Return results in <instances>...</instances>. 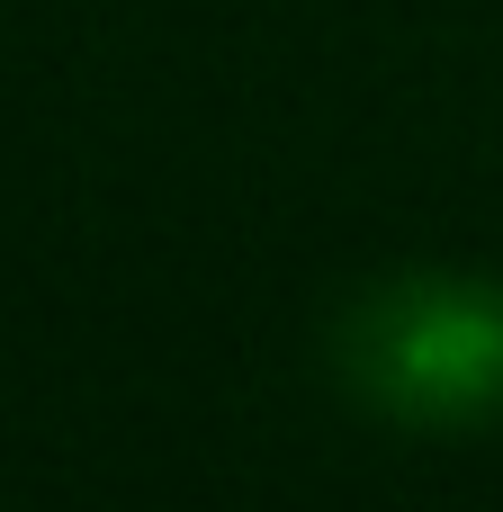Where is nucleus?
I'll return each instance as SVG.
<instances>
[{"label":"nucleus","instance_id":"f257e3e1","mask_svg":"<svg viewBox=\"0 0 503 512\" xmlns=\"http://www.w3.org/2000/svg\"><path fill=\"white\" fill-rule=\"evenodd\" d=\"M333 378L405 432L503 423V288L468 270H396L333 315Z\"/></svg>","mask_w":503,"mask_h":512}]
</instances>
